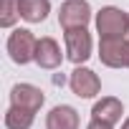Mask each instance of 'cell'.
<instances>
[{"mask_svg":"<svg viewBox=\"0 0 129 129\" xmlns=\"http://www.w3.org/2000/svg\"><path fill=\"white\" fill-rule=\"evenodd\" d=\"M46 101V94L33 86V84H15L10 89V106H18V109H25V111H38Z\"/></svg>","mask_w":129,"mask_h":129,"instance_id":"52a82bcc","label":"cell"},{"mask_svg":"<svg viewBox=\"0 0 129 129\" xmlns=\"http://www.w3.org/2000/svg\"><path fill=\"white\" fill-rule=\"evenodd\" d=\"M121 129H129V116L124 119V124H121Z\"/></svg>","mask_w":129,"mask_h":129,"instance_id":"2e32d148","label":"cell"},{"mask_svg":"<svg viewBox=\"0 0 129 129\" xmlns=\"http://www.w3.org/2000/svg\"><path fill=\"white\" fill-rule=\"evenodd\" d=\"M96 33H99V38H126L129 36V15L121 8L104 5L96 13Z\"/></svg>","mask_w":129,"mask_h":129,"instance_id":"6da1fadb","label":"cell"},{"mask_svg":"<svg viewBox=\"0 0 129 129\" xmlns=\"http://www.w3.org/2000/svg\"><path fill=\"white\" fill-rule=\"evenodd\" d=\"M121 114H124V106H121V101L116 99V96H104V99H99L96 104H94V109H91V119H96V121H104V124H116V121H121Z\"/></svg>","mask_w":129,"mask_h":129,"instance_id":"ba28073f","label":"cell"},{"mask_svg":"<svg viewBox=\"0 0 129 129\" xmlns=\"http://www.w3.org/2000/svg\"><path fill=\"white\" fill-rule=\"evenodd\" d=\"M63 41H66V58L71 63L81 66L91 58V33L86 28L63 30Z\"/></svg>","mask_w":129,"mask_h":129,"instance_id":"277c9868","label":"cell"},{"mask_svg":"<svg viewBox=\"0 0 129 129\" xmlns=\"http://www.w3.org/2000/svg\"><path fill=\"white\" fill-rule=\"evenodd\" d=\"M91 20V5L86 0H63L58 10V23L63 30L74 28H86Z\"/></svg>","mask_w":129,"mask_h":129,"instance_id":"3957f363","label":"cell"},{"mask_svg":"<svg viewBox=\"0 0 129 129\" xmlns=\"http://www.w3.org/2000/svg\"><path fill=\"white\" fill-rule=\"evenodd\" d=\"M20 18V0H0V25L13 28Z\"/></svg>","mask_w":129,"mask_h":129,"instance_id":"4fadbf2b","label":"cell"},{"mask_svg":"<svg viewBox=\"0 0 129 129\" xmlns=\"http://www.w3.org/2000/svg\"><path fill=\"white\" fill-rule=\"evenodd\" d=\"M99 61L109 69H126V38H99Z\"/></svg>","mask_w":129,"mask_h":129,"instance_id":"8992f818","label":"cell"},{"mask_svg":"<svg viewBox=\"0 0 129 129\" xmlns=\"http://www.w3.org/2000/svg\"><path fill=\"white\" fill-rule=\"evenodd\" d=\"M61 61H63V53H61V46L53 41V38H41L38 41V51H36V63L41 69L46 71H53L61 66Z\"/></svg>","mask_w":129,"mask_h":129,"instance_id":"30bf717a","label":"cell"},{"mask_svg":"<svg viewBox=\"0 0 129 129\" xmlns=\"http://www.w3.org/2000/svg\"><path fill=\"white\" fill-rule=\"evenodd\" d=\"M69 86H71V91H74L79 99H94V96L101 91V79H99L91 69L76 66V69L71 71V76H69Z\"/></svg>","mask_w":129,"mask_h":129,"instance_id":"5b68a950","label":"cell"},{"mask_svg":"<svg viewBox=\"0 0 129 129\" xmlns=\"http://www.w3.org/2000/svg\"><path fill=\"white\" fill-rule=\"evenodd\" d=\"M126 69H129V36H126Z\"/></svg>","mask_w":129,"mask_h":129,"instance_id":"9a60e30c","label":"cell"},{"mask_svg":"<svg viewBox=\"0 0 129 129\" xmlns=\"http://www.w3.org/2000/svg\"><path fill=\"white\" fill-rule=\"evenodd\" d=\"M46 129H79V111L69 104H58L46 116Z\"/></svg>","mask_w":129,"mask_h":129,"instance_id":"9c48e42d","label":"cell"},{"mask_svg":"<svg viewBox=\"0 0 129 129\" xmlns=\"http://www.w3.org/2000/svg\"><path fill=\"white\" fill-rule=\"evenodd\" d=\"M33 121H36L33 111H25V109H18V106H10L5 111V129H30Z\"/></svg>","mask_w":129,"mask_h":129,"instance_id":"7c38bea8","label":"cell"},{"mask_svg":"<svg viewBox=\"0 0 129 129\" xmlns=\"http://www.w3.org/2000/svg\"><path fill=\"white\" fill-rule=\"evenodd\" d=\"M51 13V0H20V18L25 23H43Z\"/></svg>","mask_w":129,"mask_h":129,"instance_id":"8fae6325","label":"cell"},{"mask_svg":"<svg viewBox=\"0 0 129 129\" xmlns=\"http://www.w3.org/2000/svg\"><path fill=\"white\" fill-rule=\"evenodd\" d=\"M86 129H114L111 124H104V121H96V119H91L89 124H86Z\"/></svg>","mask_w":129,"mask_h":129,"instance_id":"5bb4252c","label":"cell"},{"mask_svg":"<svg viewBox=\"0 0 129 129\" xmlns=\"http://www.w3.org/2000/svg\"><path fill=\"white\" fill-rule=\"evenodd\" d=\"M8 56L13 63L18 66H25V63L36 61V51H38V38L28 30V28H15L10 36H8Z\"/></svg>","mask_w":129,"mask_h":129,"instance_id":"7a4b0ae2","label":"cell"}]
</instances>
